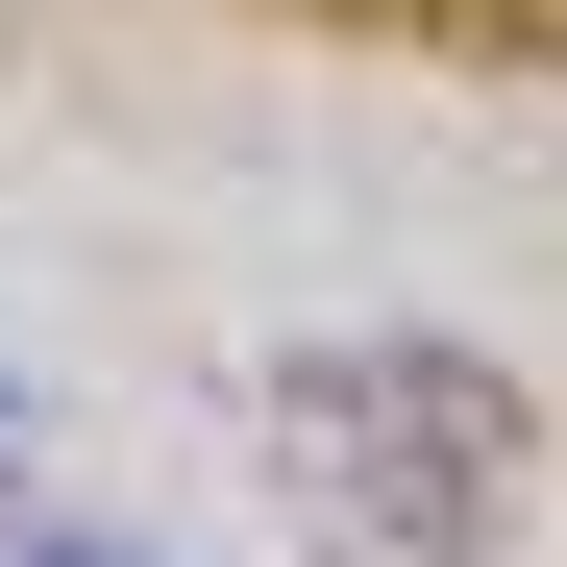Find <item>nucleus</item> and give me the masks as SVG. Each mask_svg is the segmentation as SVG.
<instances>
[{"mask_svg":"<svg viewBox=\"0 0 567 567\" xmlns=\"http://www.w3.org/2000/svg\"><path fill=\"white\" fill-rule=\"evenodd\" d=\"M518 370L494 346H297L271 370V494L321 518V567H468L518 518Z\"/></svg>","mask_w":567,"mask_h":567,"instance_id":"obj_1","label":"nucleus"},{"mask_svg":"<svg viewBox=\"0 0 567 567\" xmlns=\"http://www.w3.org/2000/svg\"><path fill=\"white\" fill-rule=\"evenodd\" d=\"M0 567H148V543H74V518H0Z\"/></svg>","mask_w":567,"mask_h":567,"instance_id":"obj_2","label":"nucleus"},{"mask_svg":"<svg viewBox=\"0 0 567 567\" xmlns=\"http://www.w3.org/2000/svg\"><path fill=\"white\" fill-rule=\"evenodd\" d=\"M0 494H25V395H0Z\"/></svg>","mask_w":567,"mask_h":567,"instance_id":"obj_3","label":"nucleus"}]
</instances>
